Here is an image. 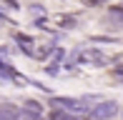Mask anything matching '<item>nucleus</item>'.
<instances>
[{
	"label": "nucleus",
	"instance_id": "nucleus-1",
	"mask_svg": "<svg viewBox=\"0 0 123 120\" xmlns=\"http://www.w3.org/2000/svg\"><path fill=\"white\" fill-rule=\"evenodd\" d=\"M55 108H63V110H68V113H86L88 103L73 100V98H58V100H55Z\"/></svg>",
	"mask_w": 123,
	"mask_h": 120
},
{
	"label": "nucleus",
	"instance_id": "nucleus-2",
	"mask_svg": "<svg viewBox=\"0 0 123 120\" xmlns=\"http://www.w3.org/2000/svg\"><path fill=\"white\" fill-rule=\"evenodd\" d=\"M116 113H118V105H116V103H111V100L98 103V105L93 108V120H100V118H113Z\"/></svg>",
	"mask_w": 123,
	"mask_h": 120
},
{
	"label": "nucleus",
	"instance_id": "nucleus-3",
	"mask_svg": "<svg viewBox=\"0 0 123 120\" xmlns=\"http://www.w3.org/2000/svg\"><path fill=\"white\" fill-rule=\"evenodd\" d=\"M78 60H80V63H91V65H105V63H108V58H105L103 53H98V50H83V53H78Z\"/></svg>",
	"mask_w": 123,
	"mask_h": 120
},
{
	"label": "nucleus",
	"instance_id": "nucleus-4",
	"mask_svg": "<svg viewBox=\"0 0 123 120\" xmlns=\"http://www.w3.org/2000/svg\"><path fill=\"white\" fill-rule=\"evenodd\" d=\"M20 118V108L13 103H0V120H18Z\"/></svg>",
	"mask_w": 123,
	"mask_h": 120
},
{
	"label": "nucleus",
	"instance_id": "nucleus-5",
	"mask_svg": "<svg viewBox=\"0 0 123 120\" xmlns=\"http://www.w3.org/2000/svg\"><path fill=\"white\" fill-rule=\"evenodd\" d=\"M15 40H18V45L23 48L25 53H33V38H28V35H23V33H18V35H15Z\"/></svg>",
	"mask_w": 123,
	"mask_h": 120
},
{
	"label": "nucleus",
	"instance_id": "nucleus-6",
	"mask_svg": "<svg viewBox=\"0 0 123 120\" xmlns=\"http://www.w3.org/2000/svg\"><path fill=\"white\" fill-rule=\"evenodd\" d=\"M55 23H58L60 28H75V18H73V15H58Z\"/></svg>",
	"mask_w": 123,
	"mask_h": 120
},
{
	"label": "nucleus",
	"instance_id": "nucleus-7",
	"mask_svg": "<svg viewBox=\"0 0 123 120\" xmlns=\"http://www.w3.org/2000/svg\"><path fill=\"white\" fill-rule=\"evenodd\" d=\"M50 50H53V43H45L43 48H38V50H33V53H35V55L40 58V60H45V58L50 55Z\"/></svg>",
	"mask_w": 123,
	"mask_h": 120
},
{
	"label": "nucleus",
	"instance_id": "nucleus-8",
	"mask_svg": "<svg viewBox=\"0 0 123 120\" xmlns=\"http://www.w3.org/2000/svg\"><path fill=\"white\" fill-rule=\"evenodd\" d=\"M25 110H30L33 115H40V105H38V103H33V100L25 103Z\"/></svg>",
	"mask_w": 123,
	"mask_h": 120
},
{
	"label": "nucleus",
	"instance_id": "nucleus-9",
	"mask_svg": "<svg viewBox=\"0 0 123 120\" xmlns=\"http://www.w3.org/2000/svg\"><path fill=\"white\" fill-rule=\"evenodd\" d=\"M50 120H68V113H63V110H55L53 115H50Z\"/></svg>",
	"mask_w": 123,
	"mask_h": 120
},
{
	"label": "nucleus",
	"instance_id": "nucleus-10",
	"mask_svg": "<svg viewBox=\"0 0 123 120\" xmlns=\"http://www.w3.org/2000/svg\"><path fill=\"white\" fill-rule=\"evenodd\" d=\"M63 55H65L63 50H55V53H53V58H55V63H60V60H63Z\"/></svg>",
	"mask_w": 123,
	"mask_h": 120
},
{
	"label": "nucleus",
	"instance_id": "nucleus-11",
	"mask_svg": "<svg viewBox=\"0 0 123 120\" xmlns=\"http://www.w3.org/2000/svg\"><path fill=\"white\" fill-rule=\"evenodd\" d=\"M83 3H86V5H100L103 0H83Z\"/></svg>",
	"mask_w": 123,
	"mask_h": 120
},
{
	"label": "nucleus",
	"instance_id": "nucleus-12",
	"mask_svg": "<svg viewBox=\"0 0 123 120\" xmlns=\"http://www.w3.org/2000/svg\"><path fill=\"white\" fill-rule=\"evenodd\" d=\"M30 120H40V115H33V118H30Z\"/></svg>",
	"mask_w": 123,
	"mask_h": 120
},
{
	"label": "nucleus",
	"instance_id": "nucleus-13",
	"mask_svg": "<svg viewBox=\"0 0 123 120\" xmlns=\"http://www.w3.org/2000/svg\"><path fill=\"white\" fill-rule=\"evenodd\" d=\"M100 120H111V118H100Z\"/></svg>",
	"mask_w": 123,
	"mask_h": 120
}]
</instances>
